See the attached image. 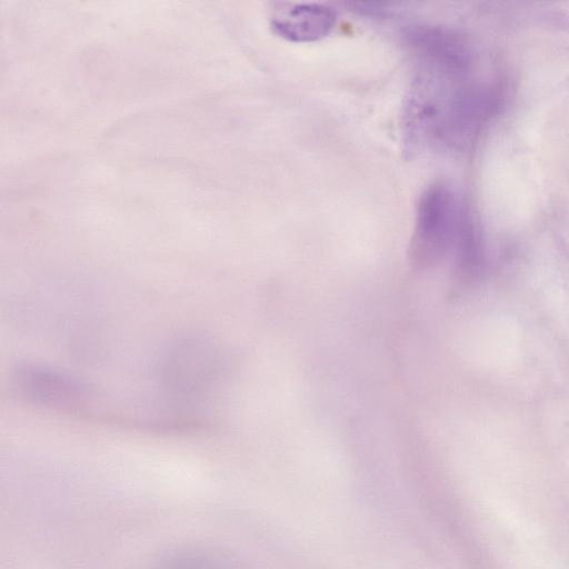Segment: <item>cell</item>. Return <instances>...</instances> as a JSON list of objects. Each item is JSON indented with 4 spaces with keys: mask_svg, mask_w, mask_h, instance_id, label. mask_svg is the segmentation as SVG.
Returning <instances> with one entry per match:
<instances>
[{
    "mask_svg": "<svg viewBox=\"0 0 569 569\" xmlns=\"http://www.w3.org/2000/svg\"><path fill=\"white\" fill-rule=\"evenodd\" d=\"M461 227L462 211L456 193L446 184H431L422 192L417 207L413 258L419 262L439 258Z\"/></svg>",
    "mask_w": 569,
    "mask_h": 569,
    "instance_id": "6da1fadb",
    "label": "cell"
},
{
    "mask_svg": "<svg viewBox=\"0 0 569 569\" xmlns=\"http://www.w3.org/2000/svg\"><path fill=\"white\" fill-rule=\"evenodd\" d=\"M407 44L433 72L461 77L470 69L473 53L468 42L456 32L435 26H411L405 32Z\"/></svg>",
    "mask_w": 569,
    "mask_h": 569,
    "instance_id": "7a4b0ae2",
    "label": "cell"
},
{
    "mask_svg": "<svg viewBox=\"0 0 569 569\" xmlns=\"http://www.w3.org/2000/svg\"><path fill=\"white\" fill-rule=\"evenodd\" d=\"M337 12L319 3L280 4L271 17V28L281 38L309 42L327 37L337 23Z\"/></svg>",
    "mask_w": 569,
    "mask_h": 569,
    "instance_id": "3957f363",
    "label": "cell"
},
{
    "mask_svg": "<svg viewBox=\"0 0 569 569\" xmlns=\"http://www.w3.org/2000/svg\"><path fill=\"white\" fill-rule=\"evenodd\" d=\"M16 387L22 396L62 410L81 411L87 402V392L81 387L43 370L19 371Z\"/></svg>",
    "mask_w": 569,
    "mask_h": 569,
    "instance_id": "277c9868",
    "label": "cell"
}]
</instances>
